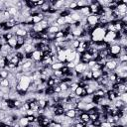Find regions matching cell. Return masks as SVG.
I'll return each instance as SVG.
<instances>
[{"label": "cell", "mask_w": 127, "mask_h": 127, "mask_svg": "<svg viewBox=\"0 0 127 127\" xmlns=\"http://www.w3.org/2000/svg\"><path fill=\"white\" fill-rule=\"evenodd\" d=\"M18 84L20 85L21 89L25 92L28 91V88L31 84V78L30 76H26V75H23L19 80H18Z\"/></svg>", "instance_id": "7a4b0ae2"}, {"label": "cell", "mask_w": 127, "mask_h": 127, "mask_svg": "<svg viewBox=\"0 0 127 127\" xmlns=\"http://www.w3.org/2000/svg\"><path fill=\"white\" fill-rule=\"evenodd\" d=\"M26 118H27V120H28V122H29V124H31L32 122H34V119H35V116H34V115H31V116H26Z\"/></svg>", "instance_id": "d6a6232c"}, {"label": "cell", "mask_w": 127, "mask_h": 127, "mask_svg": "<svg viewBox=\"0 0 127 127\" xmlns=\"http://www.w3.org/2000/svg\"><path fill=\"white\" fill-rule=\"evenodd\" d=\"M74 126L75 127H85V123H83V122H76V123H74Z\"/></svg>", "instance_id": "836d02e7"}, {"label": "cell", "mask_w": 127, "mask_h": 127, "mask_svg": "<svg viewBox=\"0 0 127 127\" xmlns=\"http://www.w3.org/2000/svg\"><path fill=\"white\" fill-rule=\"evenodd\" d=\"M31 56H32L33 62H41L43 59V52L40 50H34L31 53Z\"/></svg>", "instance_id": "8992f818"}, {"label": "cell", "mask_w": 127, "mask_h": 127, "mask_svg": "<svg viewBox=\"0 0 127 127\" xmlns=\"http://www.w3.org/2000/svg\"><path fill=\"white\" fill-rule=\"evenodd\" d=\"M54 92H55L56 94H59V93H61V92H62V90H61V87H60L59 85H55V86H54Z\"/></svg>", "instance_id": "f546056e"}, {"label": "cell", "mask_w": 127, "mask_h": 127, "mask_svg": "<svg viewBox=\"0 0 127 127\" xmlns=\"http://www.w3.org/2000/svg\"><path fill=\"white\" fill-rule=\"evenodd\" d=\"M82 91H83V87H80V86H78L75 90H74V93H75V95L76 96H81V94H82Z\"/></svg>", "instance_id": "cb8c5ba5"}, {"label": "cell", "mask_w": 127, "mask_h": 127, "mask_svg": "<svg viewBox=\"0 0 127 127\" xmlns=\"http://www.w3.org/2000/svg\"><path fill=\"white\" fill-rule=\"evenodd\" d=\"M91 123H92V126L93 127H99L100 126V124H101V122L97 119V120H94V121H91Z\"/></svg>", "instance_id": "4dcf8cb0"}, {"label": "cell", "mask_w": 127, "mask_h": 127, "mask_svg": "<svg viewBox=\"0 0 127 127\" xmlns=\"http://www.w3.org/2000/svg\"><path fill=\"white\" fill-rule=\"evenodd\" d=\"M99 127H112V125H111L110 123H108V122L104 121V122H101V124H100V126H99Z\"/></svg>", "instance_id": "1f68e13d"}, {"label": "cell", "mask_w": 127, "mask_h": 127, "mask_svg": "<svg viewBox=\"0 0 127 127\" xmlns=\"http://www.w3.org/2000/svg\"><path fill=\"white\" fill-rule=\"evenodd\" d=\"M9 80L7 78H1L0 79V87H9Z\"/></svg>", "instance_id": "44dd1931"}, {"label": "cell", "mask_w": 127, "mask_h": 127, "mask_svg": "<svg viewBox=\"0 0 127 127\" xmlns=\"http://www.w3.org/2000/svg\"><path fill=\"white\" fill-rule=\"evenodd\" d=\"M27 127H35V126H33V125H32V124H29V125H28V126H27Z\"/></svg>", "instance_id": "e575fe53"}, {"label": "cell", "mask_w": 127, "mask_h": 127, "mask_svg": "<svg viewBox=\"0 0 127 127\" xmlns=\"http://www.w3.org/2000/svg\"><path fill=\"white\" fill-rule=\"evenodd\" d=\"M106 29L103 27V26H100V25H97L95 26L92 31L90 32V37H91V41L94 42V43H99V42H102L103 41V38L105 37L106 35Z\"/></svg>", "instance_id": "6da1fadb"}, {"label": "cell", "mask_w": 127, "mask_h": 127, "mask_svg": "<svg viewBox=\"0 0 127 127\" xmlns=\"http://www.w3.org/2000/svg\"><path fill=\"white\" fill-rule=\"evenodd\" d=\"M79 118L81 119V121L83 123H87L89 121V114H87L86 112H82L80 115H79Z\"/></svg>", "instance_id": "e0dca14e"}, {"label": "cell", "mask_w": 127, "mask_h": 127, "mask_svg": "<svg viewBox=\"0 0 127 127\" xmlns=\"http://www.w3.org/2000/svg\"><path fill=\"white\" fill-rule=\"evenodd\" d=\"M97 119H98V113L97 112L89 114V120L90 121H94V120H97Z\"/></svg>", "instance_id": "484cf974"}, {"label": "cell", "mask_w": 127, "mask_h": 127, "mask_svg": "<svg viewBox=\"0 0 127 127\" xmlns=\"http://www.w3.org/2000/svg\"><path fill=\"white\" fill-rule=\"evenodd\" d=\"M98 19H99V16L97 15H94V14H90L86 17V24L91 26V27H95L98 25Z\"/></svg>", "instance_id": "277c9868"}, {"label": "cell", "mask_w": 127, "mask_h": 127, "mask_svg": "<svg viewBox=\"0 0 127 127\" xmlns=\"http://www.w3.org/2000/svg\"><path fill=\"white\" fill-rule=\"evenodd\" d=\"M38 105H39V108H44L46 109L47 108V100L45 98H41L38 100Z\"/></svg>", "instance_id": "ac0fdd59"}, {"label": "cell", "mask_w": 127, "mask_h": 127, "mask_svg": "<svg viewBox=\"0 0 127 127\" xmlns=\"http://www.w3.org/2000/svg\"><path fill=\"white\" fill-rule=\"evenodd\" d=\"M59 86L61 87V90H62V91H67V90L69 89V85H68L66 82H64V81H62V82L59 84Z\"/></svg>", "instance_id": "ffe728a7"}, {"label": "cell", "mask_w": 127, "mask_h": 127, "mask_svg": "<svg viewBox=\"0 0 127 127\" xmlns=\"http://www.w3.org/2000/svg\"><path fill=\"white\" fill-rule=\"evenodd\" d=\"M96 64V61H94V60H90L88 63H87V66H88V68H91L92 66H94Z\"/></svg>", "instance_id": "f1b7e54d"}, {"label": "cell", "mask_w": 127, "mask_h": 127, "mask_svg": "<svg viewBox=\"0 0 127 127\" xmlns=\"http://www.w3.org/2000/svg\"><path fill=\"white\" fill-rule=\"evenodd\" d=\"M108 55H109L108 49H104V50L98 51V58H100V59H105Z\"/></svg>", "instance_id": "2e32d148"}, {"label": "cell", "mask_w": 127, "mask_h": 127, "mask_svg": "<svg viewBox=\"0 0 127 127\" xmlns=\"http://www.w3.org/2000/svg\"><path fill=\"white\" fill-rule=\"evenodd\" d=\"M61 30L60 27H56V26H49L47 28V33L48 34H56L57 32H59Z\"/></svg>", "instance_id": "7c38bea8"}, {"label": "cell", "mask_w": 127, "mask_h": 127, "mask_svg": "<svg viewBox=\"0 0 127 127\" xmlns=\"http://www.w3.org/2000/svg\"><path fill=\"white\" fill-rule=\"evenodd\" d=\"M64 65L68 68V69H73L75 66V64L73 62H69V63H64Z\"/></svg>", "instance_id": "d4e9b609"}, {"label": "cell", "mask_w": 127, "mask_h": 127, "mask_svg": "<svg viewBox=\"0 0 127 127\" xmlns=\"http://www.w3.org/2000/svg\"><path fill=\"white\" fill-rule=\"evenodd\" d=\"M118 99H119V100H121L123 103H125V104H126V102H127V92H123V93H121Z\"/></svg>", "instance_id": "603a6c76"}, {"label": "cell", "mask_w": 127, "mask_h": 127, "mask_svg": "<svg viewBox=\"0 0 127 127\" xmlns=\"http://www.w3.org/2000/svg\"><path fill=\"white\" fill-rule=\"evenodd\" d=\"M118 64H119L118 60H111V61L106 62L105 67H106L109 71H114V70L116 69V67L118 66Z\"/></svg>", "instance_id": "5b68a950"}, {"label": "cell", "mask_w": 127, "mask_h": 127, "mask_svg": "<svg viewBox=\"0 0 127 127\" xmlns=\"http://www.w3.org/2000/svg\"><path fill=\"white\" fill-rule=\"evenodd\" d=\"M56 23L58 24V26L61 28V27H63V26H64L65 25V22H64V17H58L57 18V20H56Z\"/></svg>", "instance_id": "d6986e66"}, {"label": "cell", "mask_w": 127, "mask_h": 127, "mask_svg": "<svg viewBox=\"0 0 127 127\" xmlns=\"http://www.w3.org/2000/svg\"><path fill=\"white\" fill-rule=\"evenodd\" d=\"M19 59L16 57V56H14L12 59H11V61L9 62V63H11V64H15V65H18V64H19Z\"/></svg>", "instance_id": "4316f807"}, {"label": "cell", "mask_w": 127, "mask_h": 127, "mask_svg": "<svg viewBox=\"0 0 127 127\" xmlns=\"http://www.w3.org/2000/svg\"><path fill=\"white\" fill-rule=\"evenodd\" d=\"M108 52H109V55L114 56V57H118L119 54H120V52H121V46L118 45V44L109 45V47H108Z\"/></svg>", "instance_id": "3957f363"}, {"label": "cell", "mask_w": 127, "mask_h": 127, "mask_svg": "<svg viewBox=\"0 0 127 127\" xmlns=\"http://www.w3.org/2000/svg\"><path fill=\"white\" fill-rule=\"evenodd\" d=\"M35 127H41V126H40V125H37V126H35Z\"/></svg>", "instance_id": "d590c367"}, {"label": "cell", "mask_w": 127, "mask_h": 127, "mask_svg": "<svg viewBox=\"0 0 127 127\" xmlns=\"http://www.w3.org/2000/svg\"><path fill=\"white\" fill-rule=\"evenodd\" d=\"M87 69H89L88 66H87V64H82V63H79V64H75V66H74V68H73V70H74L76 73H84Z\"/></svg>", "instance_id": "52a82bcc"}, {"label": "cell", "mask_w": 127, "mask_h": 127, "mask_svg": "<svg viewBox=\"0 0 127 127\" xmlns=\"http://www.w3.org/2000/svg\"><path fill=\"white\" fill-rule=\"evenodd\" d=\"M92 72V79L93 80H98L101 76H102V71H101V69L100 70H94V71H91Z\"/></svg>", "instance_id": "9a60e30c"}, {"label": "cell", "mask_w": 127, "mask_h": 127, "mask_svg": "<svg viewBox=\"0 0 127 127\" xmlns=\"http://www.w3.org/2000/svg\"><path fill=\"white\" fill-rule=\"evenodd\" d=\"M8 74H9V71L7 69H5V68L0 69V78H7Z\"/></svg>", "instance_id": "7402d4cb"}, {"label": "cell", "mask_w": 127, "mask_h": 127, "mask_svg": "<svg viewBox=\"0 0 127 127\" xmlns=\"http://www.w3.org/2000/svg\"><path fill=\"white\" fill-rule=\"evenodd\" d=\"M18 123L20 125V127H27L29 125V122L26 118V116H23V117H20L19 120H18Z\"/></svg>", "instance_id": "8fae6325"}, {"label": "cell", "mask_w": 127, "mask_h": 127, "mask_svg": "<svg viewBox=\"0 0 127 127\" xmlns=\"http://www.w3.org/2000/svg\"><path fill=\"white\" fill-rule=\"evenodd\" d=\"M44 19H45V15L43 13H39L38 15L33 17V24H39Z\"/></svg>", "instance_id": "9c48e42d"}, {"label": "cell", "mask_w": 127, "mask_h": 127, "mask_svg": "<svg viewBox=\"0 0 127 127\" xmlns=\"http://www.w3.org/2000/svg\"><path fill=\"white\" fill-rule=\"evenodd\" d=\"M64 65V64H62V63H54V64H51V68H52V70H60V69H62V67Z\"/></svg>", "instance_id": "5bb4252c"}, {"label": "cell", "mask_w": 127, "mask_h": 127, "mask_svg": "<svg viewBox=\"0 0 127 127\" xmlns=\"http://www.w3.org/2000/svg\"><path fill=\"white\" fill-rule=\"evenodd\" d=\"M66 118H70V119H73L76 117V113H75V109H68L66 111H64V114Z\"/></svg>", "instance_id": "ba28073f"}, {"label": "cell", "mask_w": 127, "mask_h": 127, "mask_svg": "<svg viewBox=\"0 0 127 127\" xmlns=\"http://www.w3.org/2000/svg\"><path fill=\"white\" fill-rule=\"evenodd\" d=\"M57 58H58V62H59V63L64 64V63L66 62V56H65V54H64V51L59 53V54L57 55Z\"/></svg>", "instance_id": "30bf717a"}, {"label": "cell", "mask_w": 127, "mask_h": 127, "mask_svg": "<svg viewBox=\"0 0 127 127\" xmlns=\"http://www.w3.org/2000/svg\"><path fill=\"white\" fill-rule=\"evenodd\" d=\"M41 127H42V126H41Z\"/></svg>", "instance_id": "8d00e7d4"}, {"label": "cell", "mask_w": 127, "mask_h": 127, "mask_svg": "<svg viewBox=\"0 0 127 127\" xmlns=\"http://www.w3.org/2000/svg\"><path fill=\"white\" fill-rule=\"evenodd\" d=\"M62 37H64V33L62 30H60L59 32H57V33L55 34V39H58V38H62Z\"/></svg>", "instance_id": "83f0119b"}, {"label": "cell", "mask_w": 127, "mask_h": 127, "mask_svg": "<svg viewBox=\"0 0 127 127\" xmlns=\"http://www.w3.org/2000/svg\"><path fill=\"white\" fill-rule=\"evenodd\" d=\"M7 44L10 46V48H12L13 50L15 49V47L17 46V37L16 36H14L13 38H11L10 40H8L7 41Z\"/></svg>", "instance_id": "4fadbf2b"}]
</instances>
